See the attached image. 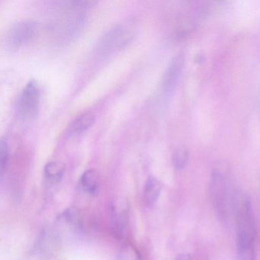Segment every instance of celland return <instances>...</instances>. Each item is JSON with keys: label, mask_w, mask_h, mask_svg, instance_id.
Returning <instances> with one entry per match:
<instances>
[{"label": "cell", "mask_w": 260, "mask_h": 260, "mask_svg": "<svg viewBox=\"0 0 260 260\" xmlns=\"http://www.w3.org/2000/svg\"><path fill=\"white\" fill-rule=\"evenodd\" d=\"M10 147L6 140H1L0 142V172L4 174L8 167L10 161Z\"/></svg>", "instance_id": "obj_13"}, {"label": "cell", "mask_w": 260, "mask_h": 260, "mask_svg": "<svg viewBox=\"0 0 260 260\" xmlns=\"http://www.w3.org/2000/svg\"><path fill=\"white\" fill-rule=\"evenodd\" d=\"M62 217L69 223L77 224L80 221V213L75 208H69L62 214Z\"/></svg>", "instance_id": "obj_14"}, {"label": "cell", "mask_w": 260, "mask_h": 260, "mask_svg": "<svg viewBox=\"0 0 260 260\" xmlns=\"http://www.w3.org/2000/svg\"><path fill=\"white\" fill-rule=\"evenodd\" d=\"M95 119V115L92 112H83L73 121L70 126V131L74 135H80L93 124Z\"/></svg>", "instance_id": "obj_10"}, {"label": "cell", "mask_w": 260, "mask_h": 260, "mask_svg": "<svg viewBox=\"0 0 260 260\" xmlns=\"http://www.w3.org/2000/svg\"><path fill=\"white\" fill-rule=\"evenodd\" d=\"M38 32L39 25L34 21H20L14 24L7 32V44L11 48H20L34 40Z\"/></svg>", "instance_id": "obj_4"}, {"label": "cell", "mask_w": 260, "mask_h": 260, "mask_svg": "<svg viewBox=\"0 0 260 260\" xmlns=\"http://www.w3.org/2000/svg\"><path fill=\"white\" fill-rule=\"evenodd\" d=\"M176 260H194L191 255L188 254H179L176 258Z\"/></svg>", "instance_id": "obj_15"}, {"label": "cell", "mask_w": 260, "mask_h": 260, "mask_svg": "<svg viewBox=\"0 0 260 260\" xmlns=\"http://www.w3.org/2000/svg\"><path fill=\"white\" fill-rule=\"evenodd\" d=\"M111 216L115 229L123 233L129 220V204L124 199H117L111 205Z\"/></svg>", "instance_id": "obj_7"}, {"label": "cell", "mask_w": 260, "mask_h": 260, "mask_svg": "<svg viewBox=\"0 0 260 260\" xmlns=\"http://www.w3.org/2000/svg\"><path fill=\"white\" fill-rule=\"evenodd\" d=\"M184 60L183 54H179L172 60L169 65L162 82V89L165 93L170 94L175 89L177 84L178 80L180 77L181 73L183 69Z\"/></svg>", "instance_id": "obj_6"}, {"label": "cell", "mask_w": 260, "mask_h": 260, "mask_svg": "<svg viewBox=\"0 0 260 260\" xmlns=\"http://www.w3.org/2000/svg\"><path fill=\"white\" fill-rule=\"evenodd\" d=\"M132 35L129 28L118 25L106 33L100 42V48L104 52H111L122 48L130 41Z\"/></svg>", "instance_id": "obj_5"}, {"label": "cell", "mask_w": 260, "mask_h": 260, "mask_svg": "<svg viewBox=\"0 0 260 260\" xmlns=\"http://www.w3.org/2000/svg\"><path fill=\"white\" fill-rule=\"evenodd\" d=\"M173 167L177 170H182L186 167L189 159V152L184 147H179L173 153L172 156Z\"/></svg>", "instance_id": "obj_12"}, {"label": "cell", "mask_w": 260, "mask_h": 260, "mask_svg": "<svg viewBox=\"0 0 260 260\" xmlns=\"http://www.w3.org/2000/svg\"><path fill=\"white\" fill-rule=\"evenodd\" d=\"M100 182L101 178L99 172L90 169L82 175L80 179V186L85 193L93 196L100 190Z\"/></svg>", "instance_id": "obj_8"}, {"label": "cell", "mask_w": 260, "mask_h": 260, "mask_svg": "<svg viewBox=\"0 0 260 260\" xmlns=\"http://www.w3.org/2000/svg\"><path fill=\"white\" fill-rule=\"evenodd\" d=\"M40 105V89L36 80H30L24 88L18 100L16 112L21 120H31L36 115Z\"/></svg>", "instance_id": "obj_3"}, {"label": "cell", "mask_w": 260, "mask_h": 260, "mask_svg": "<svg viewBox=\"0 0 260 260\" xmlns=\"http://www.w3.org/2000/svg\"><path fill=\"white\" fill-rule=\"evenodd\" d=\"M233 219L237 228L238 260H255V220L252 204L247 194L236 192Z\"/></svg>", "instance_id": "obj_1"}, {"label": "cell", "mask_w": 260, "mask_h": 260, "mask_svg": "<svg viewBox=\"0 0 260 260\" xmlns=\"http://www.w3.org/2000/svg\"><path fill=\"white\" fill-rule=\"evenodd\" d=\"M45 177L52 183L60 182L64 176L65 165L60 161H51L44 169Z\"/></svg>", "instance_id": "obj_11"}, {"label": "cell", "mask_w": 260, "mask_h": 260, "mask_svg": "<svg viewBox=\"0 0 260 260\" xmlns=\"http://www.w3.org/2000/svg\"><path fill=\"white\" fill-rule=\"evenodd\" d=\"M162 188V182L156 178L150 177L147 179L144 191V199L147 205L153 206L156 203Z\"/></svg>", "instance_id": "obj_9"}, {"label": "cell", "mask_w": 260, "mask_h": 260, "mask_svg": "<svg viewBox=\"0 0 260 260\" xmlns=\"http://www.w3.org/2000/svg\"><path fill=\"white\" fill-rule=\"evenodd\" d=\"M210 189L217 217L223 223H228L233 219L237 191L233 189L229 178L224 171L219 169L213 171Z\"/></svg>", "instance_id": "obj_2"}]
</instances>
